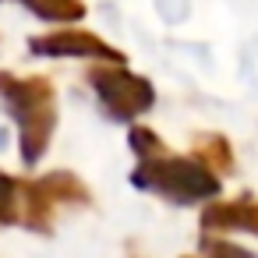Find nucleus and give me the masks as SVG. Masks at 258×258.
Returning a JSON list of instances; mask_svg holds the SVG:
<instances>
[{"label": "nucleus", "instance_id": "obj_5", "mask_svg": "<svg viewBox=\"0 0 258 258\" xmlns=\"http://www.w3.org/2000/svg\"><path fill=\"white\" fill-rule=\"evenodd\" d=\"M22 4L46 22H78L85 15L82 0H22Z\"/></svg>", "mask_w": 258, "mask_h": 258}, {"label": "nucleus", "instance_id": "obj_4", "mask_svg": "<svg viewBox=\"0 0 258 258\" xmlns=\"http://www.w3.org/2000/svg\"><path fill=\"white\" fill-rule=\"evenodd\" d=\"M142 180H159L163 187H177L184 195H195V191H212V177L187 166V163H166V166H152L142 173Z\"/></svg>", "mask_w": 258, "mask_h": 258}, {"label": "nucleus", "instance_id": "obj_1", "mask_svg": "<svg viewBox=\"0 0 258 258\" xmlns=\"http://www.w3.org/2000/svg\"><path fill=\"white\" fill-rule=\"evenodd\" d=\"M0 99L11 110V117L22 127V152L25 159H36L57 124V99H53V85L39 75L32 78H18V75H4L0 71Z\"/></svg>", "mask_w": 258, "mask_h": 258}, {"label": "nucleus", "instance_id": "obj_6", "mask_svg": "<svg viewBox=\"0 0 258 258\" xmlns=\"http://www.w3.org/2000/svg\"><path fill=\"white\" fill-rule=\"evenodd\" d=\"M202 152H205V156H209V159H216V163H219V166H226V145H223V142H219V138H209V142H205V145H202Z\"/></svg>", "mask_w": 258, "mask_h": 258}, {"label": "nucleus", "instance_id": "obj_3", "mask_svg": "<svg viewBox=\"0 0 258 258\" xmlns=\"http://www.w3.org/2000/svg\"><path fill=\"white\" fill-rule=\"evenodd\" d=\"M29 50L36 57H85V60H103V64H124V57L106 39L85 29H53V32L32 36Z\"/></svg>", "mask_w": 258, "mask_h": 258}, {"label": "nucleus", "instance_id": "obj_2", "mask_svg": "<svg viewBox=\"0 0 258 258\" xmlns=\"http://www.w3.org/2000/svg\"><path fill=\"white\" fill-rule=\"evenodd\" d=\"M89 85L96 89V96L106 103V110L113 117H138L156 99L152 85L145 78L131 75L120 64H96V68H89Z\"/></svg>", "mask_w": 258, "mask_h": 258}]
</instances>
